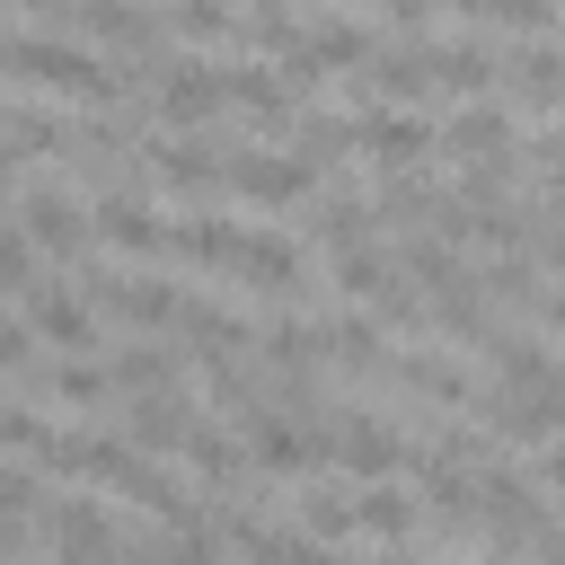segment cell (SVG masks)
<instances>
[{
	"instance_id": "6da1fadb",
	"label": "cell",
	"mask_w": 565,
	"mask_h": 565,
	"mask_svg": "<svg viewBox=\"0 0 565 565\" xmlns=\"http://www.w3.org/2000/svg\"><path fill=\"white\" fill-rule=\"evenodd\" d=\"M9 71H18V88H53V97H79V106H124V88H132V71H115L97 44L35 35V26L9 35Z\"/></svg>"
},
{
	"instance_id": "7a4b0ae2",
	"label": "cell",
	"mask_w": 565,
	"mask_h": 565,
	"mask_svg": "<svg viewBox=\"0 0 565 565\" xmlns=\"http://www.w3.org/2000/svg\"><path fill=\"white\" fill-rule=\"evenodd\" d=\"M35 539H44L53 565H124V547H132V539L106 521L97 494H53L44 521H35Z\"/></svg>"
},
{
	"instance_id": "3957f363",
	"label": "cell",
	"mask_w": 565,
	"mask_h": 565,
	"mask_svg": "<svg viewBox=\"0 0 565 565\" xmlns=\"http://www.w3.org/2000/svg\"><path fill=\"white\" fill-rule=\"evenodd\" d=\"M230 194L256 212H291L318 194V168L300 150H265V141H230Z\"/></svg>"
},
{
	"instance_id": "277c9868",
	"label": "cell",
	"mask_w": 565,
	"mask_h": 565,
	"mask_svg": "<svg viewBox=\"0 0 565 565\" xmlns=\"http://www.w3.org/2000/svg\"><path fill=\"white\" fill-rule=\"evenodd\" d=\"M9 185H18L9 194V230H26L44 256H79L97 238V212H79L71 185H35V177H9Z\"/></svg>"
},
{
	"instance_id": "5b68a950",
	"label": "cell",
	"mask_w": 565,
	"mask_h": 565,
	"mask_svg": "<svg viewBox=\"0 0 565 565\" xmlns=\"http://www.w3.org/2000/svg\"><path fill=\"white\" fill-rule=\"evenodd\" d=\"M221 106H230V71H212V62H194V53L150 62V115H159V124L194 132V124H212Z\"/></svg>"
},
{
	"instance_id": "8992f818",
	"label": "cell",
	"mask_w": 565,
	"mask_h": 565,
	"mask_svg": "<svg viewBox=\"0 0 565 565\" xmlns=\"http://www.w3.org/2000/svg\"><path fill=\"white\" fill-rule=\"evenodd\" d=\"M318 441H327V459L335 468H353V477H388V468H406V441L388 433V415H362V406H335V415H318Z\"/></svg>"
},
{
	"instance_id": "52a82bcc",
	"label": "cell",
	"mask_w": 565,
	"mask_h": 565,
	"mask_svg": "<svg viewBox=\"0 0 565 565\" xmlns=\"http://www.w3.org/2000/svg\"><path fill=\"white\" fill-rule=\"evenodd\" d=\"M433 150H441V132H433L415 106H371V115H362V159H371L380 177H424Z\"/></svg>"
},
{
	"instance_id": "ba28073f",
	"label": "cell",
	"mask_w": 565,
	"mask_h": 565,
	"mask_svg": "<svg viewBox=\"0 0 565 565\" xmlns=\"http://www.w3.org/2000/svg\"><path fill=\"white\" fill-rule=\"evenodd\" d=\"M88 300H97L106 318H124V327H177V309H185L177 282H159V274H115V265L88 274Z\"/></svg>"
},
{
	"instance_id": "9c48e42d",
	"label": "cell",
	"mask_w": 565,
	"mask_h": 565,
	"mask_svg": "<svg viewBox=\"0 0 565 565\" xmlns=\"http://www.w3.org/2000/svg\"><path fill=\"white\" fill-rule=\"evenodd\" d=\"M18 318H26L53 353H97V300L71 291V282H35V291L18 300Z\"/></svg>"
},
{
	"instance_id": "30bf717a",
	"label": "cell",
	"mask_w": 565,
	"mask_h": 565,
	"mask_svg": "<svg viewBox=\"0 0 565 565\" xmlns=\"http://www.w3.org/2000/svg\"><path fill=\"white\" fill-rule=\"evenodd\" d=\"M177 459H185V468H194V477H203V486H221V494H230V503H256V494H247V486H256V477H265V468H256V459H247V450H238V441H230V433H212V424H203V415H194V433H185V441H177Z\"/></svg>"
},
{
	"instance_id": "8fae6325",
	"label": "cell",
	"mask_w": 565,
	"mask_h": 565,
	"mask_svg": "<svg viewBox=\"0 0 565 565\" xmlns=\"http://www.w3.org/2000/svg\"><path fill=\"white\" fill-rule=\"evenodd\" d=\"M230 106H247L265 132H291L300 124V88L282 62H230Z\"/></svg>"
},
{
	"instance_id": "7c38bea8",
	"label": "cell",
	"mask_w": 565,
	"mask_h": 565,
	"mask_svg": "<svg viewBox=\"0 0 565 565\" xmlns=\"http://www.w3.org/2000/svg\"><path fill=\"white\" fill-rule=\"evenodd\" d=\"M97 238L115 247V256H168V221H159V203L150 194H97Z\"/></svg>"
},
{
	"instance_id": "4fadbf2b",
	"label": "cell",
	"mask_w": 565,
	"mask_h": 565,
	"mask_svg": "<svg viewBox=\"0 0 565 565\" xmlns=\"http://www.w3.org/2000/svg\"><path fill=\"white\" fill-rule=\"evenodd\" d=\"M141 159H150V185H168V194H212V185H230V150H212V141H150Z\"/></svg>"
},
{
	"instance_id": "5bb4252c",
	"label": "cell",
	"mask_w": 565,
	"mask_h": 565,
	"mask_svg": "<svg viewBox=\"0 0 565 565\" xmlns=\"http://www.w3.org/2000/svg\"><path fill=\"white\" fill-rule=\"evenodd\" d=\"M177 335H185L194 362H238V353H256V327H247L238 309H221V300H185V309H177Z\"/></svg>"
},
{
	"instance_id": "9a60e30c",
	"label": "cell",
	"mask_w": 565,
	"mask_h": 565,
	"mask_svg": "<svg viewBox=\"0 0 565 565\" xmlns=\"http://www.w3.org/2000/svg\"><path fill=\"white\" fill-rule=\"evenodd\" d=\"M380 380H397L406 397H424V406H450V415H477V388H468V371L459 362H441V353H388V371Z\"/></svg>"
},
{
	"instance_id": "2e32d148",
	"label": "cell",
	"mask_w": 565,
	"mask_h": 565,
	"mask_svg": "<svg viewBox=\"0 0 565 565\" xmlns=\"http://www.w3.org/2000/svg\"><path fill=\"white\" fill-rule=\"evenodd\" d=\"M441 150H459L468 168H494V159H521V150H512V115H503L494 97H477V106H459V115L441 124Z\"/></svg>"
},
{
	"instance_id": "e0dca14e",
	"label": "cell",
	"mask_w": 565,
	"mask_h": 565,
	"mask_svg": "<svg viewBox=\"0 0 565 565\" xmlns=\"http://www.w3.org/2000/svg\"><path fill=\"white\" fill-rule=\"evenodd\" d=\"M168 256H177V265L238 274V256H247V221H212V212H194V221H168Z\"/></svg>"
},
{
	"instance_id": "ac0fdd59",
	"label": "cell",
	"mask_w": 565,
	"mask_h": 565,
	"mask_svg": "<svg viewBox=\"0 0 565 565\" xmlns=\"http://www.w3.org/2000/svg\"><path fill=\"white\" fill-rule=\"evenodd\" d=\"M71 26L97 44H124V53H159V35H168V18L132 9V0H71Z\"/></svg>"
},
{
	"instance_id": "d6986e66",
	"label": "cell",
	"mask_w": 565,
	"mask_h": 565,
	"mask_svg": "<svg viewBox=\"0 0 565 565\" xmlns=\"http://www.w3.org/2000/svg\"><path fill=\"white\" fill-rule=\"evenodd\" d=\"M115 433H124L132 450H177V441L194 433V406H185L177 388H159V397H124V415H115Z\"/></svg>"
},
{
	"instance_id": "ffe728a7",
	"label": "cell",
	"mask_w": 565,
	"mask_h": 565,
	"mask_svg": "<svg viewBox=\"0 0 565 565\" xmlns=\"http://www.w3.org/2000/svg\"><path fill=\"white\" fill-rule=\"evenodd\" d=\"M318 353L344 362V371H388V327H380L371 309H344V318L318 327Z\"/></svg>"
},
{
	"instance_id": "44dd1931",
	"label": "cell",
	"mask_w": 565,
	"mask_h": 565,
	"mask_svg": "<svg viewBox=\"0 0 565 565\" xmlns=\"http://www.w3.org/2000/svg\"><path fill=\"white\" fill-rule=\"evenodd\" d=\"M371 221H380V212H371L353 185H335V194H318V212H309V238L344 256V247H371Z\"/></svg>"
},
{
	"instance_id": "7402d4cb",
	"label": "cell",
	"mask_w": 565,
	"mask_h": 565,
	"mask_svg": "<svg viewBox=\"0 0 565 565\" xmlns=\"http://www.w3.org/2000/svg\"><path fill=\"white\" fill-rule=\"evenodd\" d=\"M503 79H512L521 106H556V97H565V44H547V35L521 44V53L503 62Z\"/></svg>"
},
{
	"instance_id": "603a6c76",
	"label": "cell",
	"mask_w": 565,
	"mask_h": 565,
	"mask_svg": "<svg viewBox=\"0 0 565 565\" xmlns=\"http://www.w3.org/2000/svg\"><path fill=\"white\" fill-rule=\"evenodd\" d=\"M238 282H247V291H300V247H291V238H274V230H247Z\"/></svg>"
},
{
	"instance_id": "cb8c5ba5",
	"label": "cell",
	"mask_w": 565,
	"mask_h": 565,
	"mask_svg": "<svg viewBox=\"0 0 565 565\" xmlns=\"http://www.w3.org/2000/svg\"><path fill=\"white\" fill-rule=\"evenodd\" d=\"M106 371H115V388H124V397H159V388H177V353H168V344H141V335H132V344H115V353H106Z\"/></svg>"
},
{
	"instance_id": "d4e9b609",
	"label": "cell",
	"mask_w": 565,
	"mask_h": 565,
	"mask_svg": "<svg viewBox=\"0 0 565 565\" xmlns=\"http://www.w3.org/2000/svg\"><path fill=\"white\" fill-rule=\"evenodd\" d=\"M26 388H44L62 406H106L115 397V371L106 362H44V371H26Z\"/></svg>"
},
{
	"instance_id": "484cf974",
	"label": "cell",
	"mask_w": 565,
	"mask_h": 565,
	"mask_svg": "<svg viewBox=\"0 0 565 565\" xmlns=\"http://www.w3.org/2000/svg\"><path fill=\"white\" fill-rule=\"evenodd\" d=\"M309 53H318V71H371L380 62V35L353 26V18H327V26H309Z\"/></svg>"
},
{
	"instance_id": "4316f807",
	"label": "cell",
	"mask_w": 565,
	"mask_h": 565,
	"mask_svg": "<svg viewBox=\"0 0 565 565\" xmlns=\"http://www.w3.org/2000/svg\"><path fill=\"white\" fill-rule=\"evenodd\" d=\"M291 141H300V159H309V168H335V159H353V150H362V115H300V124H291Z\"/></svg>"
},
{
	"instance_id": "83f0119b",
	"label": "cell",
	"mask_w": 565,
	"mask_h": 565,
	"mask_svg": "<svg viewBox=\"0 0 565 565\" xmlns=\"http://www.w3.org/2000/svg\"><path fill=\"white\" fill-rule=\"evenodd\" d=\"M327 274H335V291H344V300H362V309H371V300H380V291L397 282V265H388L380 247H344V256H335Z\"/></svg>"
},
{
	"instance_id": "f1b7e54d",
	"label": "cell",
	"mask_w": 565,
	"mask_h": 565,
	"mask_svg": "<svg viewBox=\"0 0 565 565\" xmlns=\"http://www.w3.org/2000/svg\"><path fill=\"white\" fill-rule=\"evenodd\" d=\"M300 530H309V539H344V530H362V494H344V486H309V494H300Z\"/></svg>"
},
{
	"instance_id": "f546056e",
	"label": "cell",
	"mask_w": 565,
	"mask_h": 565,
	"mask_svg": "<svg viewBox=\"0 0 565 565\" xmlns=\"http://www.w3.org/2000/svg\"><path fill=\"white\" fill-rule=\"evenodd\" d=\"M415 521H424V494H397V486H371V494H362V530H371V539L397 547Z\"/></svg>"
},
{
	"instance_id": "4dcf8cb0",
	"label": "cell",
	"mask_w": 565,
	"mask_h": 565,
	"mask_svg": "<svg viewBox=\"0 0 565 565\" xmlns=\"http://www.w3.org/2000/svg\"><path fill=\"white\" fill-rule=\"evenodd\" d=\"M168 26H177V35H194V44H230L247 18H238L230 0H177V9H168Z\"/></svg>"
},
{
	"instance_id": "1f68e13d",
	"label": "cell",
	"mask_w": 565,
	"mask_h": 565,
	"mask_svg": "<svg viewBox=\"0 0 565 565\" xmlns=\"http://www.w3.org/2000/svg\"><path fill=\"white\" fill-rule=\"evenodd\" d=\"M486 26H503V35L539 44V35H556V0H486Z\"/></svg>"
},
{
	"instance_id": "d6a6232c",
	"label": "cell",
	"mask_w": 565,
	"mask_h": 565,
	"mask_svg": "<svg viewBox=\"0 0 565 565\" xmlns=\"http://www.w3.org/2000/svg\"><path fill=\"white\" fill-rule=\"evenodd\" d=\"M35 256H44V247H35L26 230H9V238H0V291H9V300H26V291L44 282V274H35Z\"/></svg>"
},
{
	"instance_id": "836d02e7",
	"label": "cell",
	"mask_w": 565,
	"mask_h": 565,
	"mask_svg": "<svg viewBox=\"0 0 565 565\" xmlns=\"http://www.w3.org/2000/svg\"><path fill=\"white\" fill-rule=\"evenodd\" d=\"M35 344H44V335H35V327H26V318H9V327H0V362H9V371H18V380H26V371H35Z\"/></svg>"
},
{
	"instance_id": "e575fe53",
	"label": "cell",
	"mask_w": 565,
	"mask_h": 565,
	"mask_svg": "<svg viewBox=\"0 0 565 565\" xmlns=\"http://www.w3.org/2000/svg\"><path fill=\"white\" fill-rule=\"evenodd\" d=\"M539 565H565V521H547V530H539Z\"/></svg>"
},
{
	"instance_id": "d590c367",
	"label": "cell",
	"mask_w": 565,
	"mask_h": 565,
	"mask_svg": "<svg viewBox=\"0 0 565 565\" xmlns=\"http://www.w3.org/2000/svg\"><path fill=\"white\" fill-rule=\"evenodd\" d=\"M539 477H547V486L565 494V441H547V459H539Z\"/></svg>"
},
{
	"instance_id": "8d00e7d4",
	"label": "cell",
	"mask_w": 565,
	"mask_h": 565,
	"mask_svg": "<svg viewBox=\"0 0 565 565\" xmlns=\"http://www.w3.org/2000/svg\"><path fill=\"white\" fill-rule=\"evenodd\" d=\"M477 565H503V556H494V547H486V556H477Z\"/></svg>"
},
{
	"instance_id": "74e56055",
	"label": "cell",
	"mask_w": 565,
	"mask_h": 565,
	"mask_svg": "<svg viewBox=\"0 0 565 565\" xmlns=\"http://www.w3.org/2000/svg\"><path fill=\"white\" fill-rule=\"evenodd\" d=\"M256 9H282V0H256Z\"/></svg>"
}]
</instances>
